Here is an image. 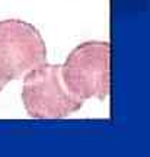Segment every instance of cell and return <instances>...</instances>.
Masks as SVG:
<instances>
[{
  "instance_id": "obj_1",
  "label": "cell",
  "mask_w": 150,
  "mask_h": 157,
  "mask_svg": "<svg viewBox=\"0 0 150 157\" xmlns=\"http://www.w3.org/2000/svg\"><path fill=\"white\" fill-rule=\"evenodd\" d=\"M111 45L106 41L79 44L60 64L61 80L74 98L105 101L109 95Z\"/></svg>"
},
{
  "instance_id": "obj_2",
  "label": "cell",
  "mask_w": 150,
  "mask_h": 157,
  "mask_svg": "<svg viewBox=\"0 0 150 157\" xmlns=\"http://www.w3.org/2000/svg\"><path fill=\"white\" fill-rule=\"evenodd\" d=\"M22 103L29 118L58 119L82 109L85 101L74 98L66 89L60 64L44 61L23 74Z\"/></svg>"
},
{
  "instance_id": "obj_3",
  "label": "cell",
  "mask_w": 150,
  "mask_h": 157,
  "mask_svg": "<svg viewBox=\"0 0 150 157\" xmlns=\"http://www.w3.org/2000/svg\"><path fill=\"white\" fill-rule=\"evenodd\" d=\"M44 61L45 41L32 23L21 19L0 21V92Z\"/></svg>"
}]
</instances>
